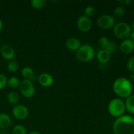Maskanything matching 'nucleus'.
I'll use <instances>...</instances> for the list:
<instances>
[{
	"mask_svg": "<svg viewBox=\"0 0 134 134\" xmlns=\"http://www.w3.org/2000/svg\"><path fill=\"white\" fill-rule=\"evenodd\" d=\"M117 44L115 43V41H110L109 43L108 46H107V48H106V51H108L109 53H113L117 49Z\"/></svg>",
	"mask_w": 134,
	"mask_h": 134,
	"instance_id": "25",
	"label": "nucleus"
},
{
	"mask_svg": "<svg viewBox=\"0 0 134 134\" xmlns=\"http://www.w3.org/2000/svg\"><path fill=\"white\" fill-rule=\"evenodd\" d=\"M67 48L71 51H77L81 46V42L77 38L71 37L68 39L65 43Z\"/></svg>",
	"mask_w": 134,
	"mask_h": 134,
	"instance_id": "13",
	"label": "nucleus"
},
{
	"mask_svg": "<svg viewBox=\"0 0 134 134\" xmlns=\"http://www.w3.org/2000/svg\"><path fill=\"white\" fill-rule=\"evenodd\" d=\"M113 90L120 98H127L130 96L133 91L132 85L129 80L124 77L116 79L113 83Z\"/></svg>",
	"mask_w": 134,
	"mask_h": 134,
	"instance_id": "2",
	"label": "nucleus"
},
{
	"mask_svg": "<svg viewBox=\"0 0 134 134\" xmlns=\"http://www.w3.org/2000/svg\"><path fill=\"white\" fill-rule=\"evenodd\" d=\"M113 14L116 17V18H122L125 14V10H124V9L122 7L119 6L115 8Z\"/></svg>",
	"mask_w": 134,
	"mask_h": 134,
	"instance_id": "23",
	"label": "nucleus"
},
{
	"mask_svg": "<svg viewBox=\"0 0 134 134\" xmlns=\"http://www.w3.org/2000/svg\"><path fill=\"white\" fill-rule=\"evenodd\" d=\"M120 48L122 53L129 54L132 53L134 50V42L130 39H124L120 44Z\"/></svg>",
	"mask_w": 134,
	"mask_h": 134,
	"instance_id": "12",
	"label": "nucleus"
},
{
	"mask_svg": "<svg viewBox=\"0 0 134 134\" xmlns=\"http://www.w3.org/2000/svg\"><path fill=\"white\" fill-rule=\"evenodd\" d=\"M7 85L10 88L15 89L19 87L20 81L17 77H12L7 80Z\"/></svg>",
	"mask_w": 134,
	"mask_h": 134,
	"instance_id": "20",
	"label": "nucleus"
},
{
	"mask_svg": "<svg viewBox=\"0 0 134 134\" xmlns=\"http://www.w3.org/2000/svg\"><path fill=\"white\" fill-rule=\"evenodd\" d=\"M12 114L15 119L24 120L29 115V110L23 105H16L12 110Z\"/></svg>",
	"mask_w": 134,
	"mask_h": 134,
	"instance_id": "8",
	"label": "nucleus"
},
{
	"mask_svg": "<svg viewBox=\"0 0 134 134\" xmlns=\"http://www.w3.org/2000/svg\"><path fill=\"white\" fill-rule=\"evenodd\" d=\"M97 23L101 28L108 30L114 26L115 19L112 16L109 15V14H103L98 18Z\"/></svg>",
	"mask_w": 134,
	"mask_h": 134,
	"instance_id": "7",
	"label": "nucleus"
},
{
	"mask_svg": "<svg viewBox=\"0 0 134 134\" xmlns=\"http://www.w3.org/2000/svg\"><path fill=\"white\" fill-rule=\"evenodd\" d=\"M125 103L122 99L115 98L112 99L108 105V111L111 115L114 117H120L125 112Z\"/></svg>",
	"mask_w": 134,
	"mask_h": 134,
	"instance_id": "4",
	"label": "nucleus"
},
{
	"mask_svg": "<svg viewBox=\"0 0 134 134\" xmlns=\"http://www.w3.org/2000/svg\"><path fill=\"white\" fill-rule=\"evenodd\" d=\"M129 81L130 82H134V73H132L129 76Z\"/></svg>",
	"mask_w": 134,
	"mask_h": 134,
	"instance_id": "30",
	"label": "nucleus"
},
{
	"mask_svg": "<svg viewBox=\"0 0 134 134\" xmlns=\"http://www.w3.org/2000/svg\"><path fill=\"white\" fill-rule=\"evenodd\" d=\"M18 68H19V64H18V62L16 60H11L8 63L7 65V69L10 73H15L18 70Z\"/></svg>",
	"mask_w": 134,
	"mask_h": 134,
	"instance_id": "19",
	"label": "nucleus"
},
{
	"mask_svg": "<svg viewBox=\"0 0 134 134\" xmlns=\"http://www.w3.org/2000/svg\"><path fill=\"white\" fill-rule=\"evenodd\" d=\"M13 134H27V131L23 126L16 125L13 128Z\"/></svg>",
	"mask_w": 134,
	"mask_h": 134,
	"instance_id": "22",
	"label": "nucleus"
},
{
	"mask_svg": "<svg viewBox=\"0 0 134 134\" xmlns=\"http://www.w3.org/2000/svg\"><path fill=\"white\" fill-rule=\"evenodd\" d=\"M77 26L80 31L82 32H88L92 27V22L89 17L82 15L77 19Z\"/></svg>",
	"mask_w": 134,
	"mask_h": 134,
	"instance_id": "9",
	"label": "nucleus"
},
{
	"mask_svg": "<svg viewBox=\"0 0 134 134\" xmlns=\"http://www.w3.org/2000/svg\"><path fill=\"white\" fill-rule=\"evenodd\" d=\"M29 134H41V133H39V132H37V131H34V132H30Z\"/></svg>",
	"mask_w": 134,
	"mask_h": 134,
	"instance_id": "32",
	"label": "nucleus"
},
{
	"mask_svg": "<svg viewBox=\"0 0 134 134\" xmlns=\"http://www.w3.org/2000/svg\"><path fill=\"white\" fill-rule=\"evenodd\" d=\"M30 3L34 9H39L45 6L47 4V1L45 0H32L31 1Z\"/></svg>",
	"mask_w": 134,
	"mask_h": 134,
	"instance_id": "21",
	"label": "nucleus"
},
{
	"mask_svg": "<svg viewBox=\"0 0 134 134\" xmlns=\"http://www.w3.org/2000/svg\"><path fill=\"white\" fill-rule=\"evenodd\" d=\"M113 32L115 36L120 39H128L132 33L130 26L127 23L120 22L114 26Z\"/></svg>",
	"mask_w": 134,
	"mask_h": 134,
	"instance_id": "5",
	"label": "nucleus"
},
{
	"mask_svg": "<svg viewBox=\"0 0 134 134\" xmlns=\"http://www.w3.org/2000/svg\"><path fill=\"white\" fill-rule=\"evenodd\" d=\"M19 90L21 94L25 98H32L35 94V87L31 81L24 79L20 82Z\"/></svg>",
	"mask_w": 134,
	"mask_h": 134,
	"instance_id": "6",
	"label": "nucleus"
},
{
	"mask_svg": "<svg viewBox=\"0 0 134 134\" xmlns=\"http://www.w3.org/2000/svg\"><path fill=\"white\" fill-rule=\"evenodd\" d=\"M115 134H134V119L128 115L117 118L113 124Z\"/></svg>",
	"mask_w": 134,
	"mask_h": 134,
	"instance_id": "1",
	"label": "nucleus"
},
{
	"mask_svg": "<svg viewBox=\"0 0 134 134\" xmlns=\"http://www.w3.org/2000/svg\"><path fill=\"white\" fill-rule=\"evenodd\" d=\"M127 68L130 71L134 73V56H132L128 60L127 62Z\"/></svg>",
	"mask_w": 134,
	"mask_h": 134,
	"instance_id": "28",
	"label": "nucleus"
},
{
	"mask_svg": "<svg viewBox=\"0 0 134 134\" xmlns=\"http://www.w3.org/2000/svg\"><path fill=\"white\" fill-rule=\"evenodd\" d=\"M7 85V79L4 75L0 74V90L3 89Z\"/></svg>",
	"mask_w": 134,
	"mask_h": 134,
	"instance_id": "27",
	"label": "nucleus"
},
{
	"mask_svg": "<svg viewBox=\"0 0 134 134\" xmlns=\"http://www.w3.org/2000/svg\"><path fill=\"white\" fill-rule=\"evenodd\" d=\"M94 56V48L89 44L81 45L76 52V58L81 62H88L93 60Z\"/></svg>",
	"mask_w": 134,
	"mask_h": 134,
	"instance_id": "3",
	"label": "nucleus"
},
{
	"mask_svg": "<svg viewBox=\"0 0 134 134\" xmlns=\"http://www.w3.org/2000/svg\"><path fill=\"white\" fill-rule=\"evenodd\" d=\"M95 12L96 10H95V9H94V7H93L92 6H90H90L86 7L85 9V16H86L88 17L92 16L94 15Z\"/></svg>",
	"mask_w": 134,
	"mask_h": 134,
	"instance_id": "26",
	"label": "nucleus"
},
{
	"mask_svg": "<svg viewBox=\"0 0 134 134\" xmlns=\"http://www.w3.org/2000/svg\"><path fill=\"white\" fill-rule=\"evenodd\" d=\"M20 99L19 94L16 92H10L7 96V100L9 103L12 105H16Z\"/></svg>",
	"mask_w": 134,
	"mask_h": 134,
	"instance_id": "18",
	"label": "nucleus"
},
{
	"mask_svg": "<svg viewBox=\"0 0 134 134\" xmlns=\"http://www.w3.org/2000/svg\"><path fill=\"white\" fill-rule=\"evenodd\" d=\"M133 14H134V11H133Z\"/></svg>",
	"mask_w": 134,
	"mask_h": 134,
	"instance_id": "36",
	"label": "nucleus"
},
{
	"mask_svg": "<svg viewBox=\"0 0 134 134\" xmlns=\"http://www.w3.org/2000/svg\"><path fill=\"white\" fill-rule=\"evenodd\" d=\"M111 57V54L107 51L104 49H101L97 53V59L102 64H106L110 60Z\"/></svg>",
	"mask_w": 134,
	"mask_h": 134,
	"instance_id": "14",
	"label": "nucleus"
},
{
	"mask_svg": "<svg viewBox=\"0 0 134 134\" xmlns=\"http://www.w3.org/2000/svg\"><path fill=\"white\" fill-rule=\"evenodd\" d=\"M130 38H131V40L132 41H133L134 42V31H132V33H131V34H130Z\"/></svg>",
	"mask_w": 134,
	"mask_h": 134,
	"instance_id": "31",
	"label": "nucleus"
},
{
	"mask_svg": "<svg viewBox=\"0 0 134 134\" xmlns=\"http://www.w3.org/2000/svg\"><path fill=\"white\" fill-rule=\"evenodd\" d=\"M118 3L122 5L126 6V5H130V4L131 3V1L130 0H119V1H118Z\"/></svg>",
	"mask_w": 134,
	"mask_h": 134,
	"instance_id": "29",
	"label": "nucleus"
},
{
	"mask_svg": "<svg viewBox=\"0 0 134 134\" xmlns=\"http://www.w3.org/2000/svg\"><path fill=\"white\" fill-rule=\"evenodd\" d=\"M3 29V23H2V21L1 20V19H0V31L2 30Z\"/></svg>",
	"mask_w": 134,
	"mask_h": 134,
	"instance_id": "33",
	"label": "nucleus"
},
{
	"mask_svg": "<svg viewBox=\"0 0 134 134\" xmlns=\"http://www.w3.org/2000/svg\"><path fill=\"white\" fill-rule=\"evenodd\" d=\"M0 52L1 56L6 60H12L15 56V51L10 44H6L3 45Z\"/></svg>",
	"mask_w": 134,
	"mask_h": 134,
	"instance_id": "10",
	"label": "nucleus"
},
{
	"mask_svg": "<svg viewBox=\"0 0 134 134\" xmlns=\"http://www.w3.org/2000/svg\"><path fill=\"white\" fill-rule=\"evenodd\" d=\"M39 85L44 87H49L52 86L54 82V79L51 75L47 73H43L37 79Z\"/></svg>",
	"mask_w": 134,
	"mask_h": 134,
	"instance_id": "11",
	"label": "nucleus"
},
{
	"mask_svg": "<svg viewBox=\"0 0 134 134\" xmlns=\"http://www.w3.org/2000/svg\"><path fill=\"white\" fill-rule=\"evenodd\" d=\"M126 109L130 113L134 114V95H131L127 98L125 103Z\"/></svg>",
	"mask_w": 134,
	"mask_h": 134,
	"instance_id": "17",
	"label": "nucleus"
},
{
	"mask_svg": "<svg viewBox=\"0 0 134 134\" xmlns=\"http://www.w3.org/2000/svg\"><path fill=\"white\" fill-rule=\"evenodd\" d=\"M109 42L110 41L108 38L106 37L105 36H102L99 39V41H98V43H99V46L102 47V49L105 50L106 48H107Z\"/></svg>",
	"mask_w": 134,
	"mask_h": 134,
	"instance_id": "24",
	"label": "nucleus"
},
{
	"mask_svg": "<svg viewBox=\"0 0 134 134\" xmlns=\"http://www.w3.org/2000/svg\"><path fill=\"white\" fill-rule=\"evenodd\" d=\"M130 28H131V30H133V31H134V22L130 26Z\"/></svg>",
	"mask_w": 134,
	"mask_h": 134,
	"instance_id": "34",
	"label": "nucleus"
},
{
	"mask_svg": "<svg viewBox=\"0 0 134 134\" xmlns=\"http://www.w3.org/2000/svg\"><path fill=\"white\" fill-rule=\"evenodd\" d=\"M2 134H9V133H2Z\"/></svg>",
	"mask_w": 134,
	"mask_h": 134,
	"instance_id": "35",
	"label": "nucleus"
},
{
	"mask_svg": "<svg viewBox=\"0 0 134 134\" xmlns=\"http://www.w3.org/2000/svg\"><path fill=\"white\" fill-rule=\"evenodd\" d=\"M11 124V119L7 113H0V127L2 128H7Z\"/></svg>",
	"mask_w": 134,
	"mask_h": 134,
	"instance_id": "16",
	"label": "nucleus"
},
{
	"mask_svg": "<svg viewBox=\"0 0 134 134\" xmlns=\"http://www.w3.org/2000/svg\"><path fill=\"white\" fill-rule=\"evenodd\" d=\"M21 73H22V77L24 78V79L29 80V81H31V82H32V81H35V79H34L35 77V73H34L32 68H30V67H24L21 71Z\"/></svg>",
	"mask_w": 134,
	"mask_h": 134,
	"instance_id": "15",
	"label": "nucleus"
}]
</instances>
